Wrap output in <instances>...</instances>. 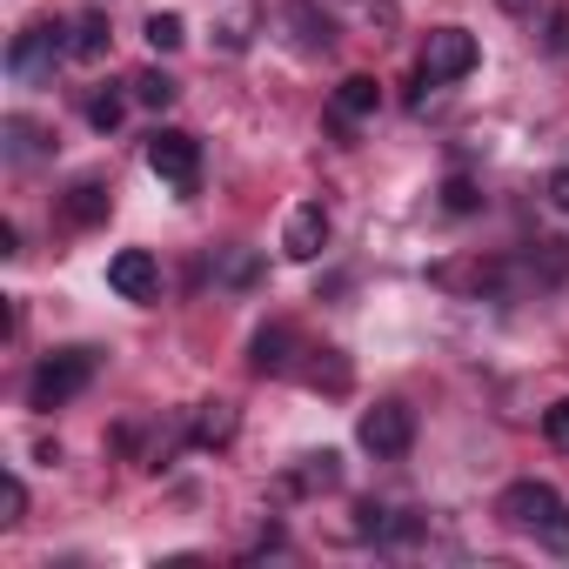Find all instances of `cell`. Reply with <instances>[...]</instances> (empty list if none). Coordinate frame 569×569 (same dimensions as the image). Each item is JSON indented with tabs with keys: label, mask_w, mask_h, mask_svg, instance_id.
I'll list each match as a JSON object with an SVG mask.
<instances>
[{
	"label": "cell",
	"mask_w": 569,
	"mask_h": 569,
	"mask_svg": "<svg viewBox=\"0 0 569 569\" xmlns=\"http://www.w3.org/2000/svg\"><path fill=\"white\" fill-rule=\"evenodd\" d=\"M68 48H74V61H101V54L114 48V34H108L101 14H81V21L68 28Z\"/></svg>",
	"instance_id": "17"
},
{
	"label": "cell",
	"mask_w": 569,
	"mask_h": 569,
	"mask_svg": "<svg viewBox=\"0 0 569 569\" xmlns=\"http://www.w3.org/2000/svg\"><path fill=\"white\" fill-rule=\"evenodd\" d=\"M0 141H8V161H41V154H54V134H48L41 121H28V114H8V121H0Z\"/></svg>",
	"instance_id": "15"
},
{
	"label": "cell",
	"mask_w": 569,
	"mask_h": 569,
	"mask_svg": "<svg viewBox=\"0 0 569 569\" xmlns=\"http://www.w3.org/2000/svg\"><path fill=\"white\" fill-rule=\"evenodd\" d=\"M442 208H449V214H476V208H482L476 181H469V174H449V181H442Z\"/></svg>",
	"instance_id": "22"
},
{
	"label": "cell",
	"mask_w": 569,
	"mask_h": 569,
	"mask_svg": "<svg viewBox=\"0 0 569 569\" xmlns=\"http://www.w3.org/2000/svg\"><path fill=\"white\" fill-rule=\"evenodd\" d=\"M309 382H316V389H329V396H342L356 376H349V362H342L336 349H322V362H309Z\"/></svg>",
	"instance_id": "21"
},
{
	"label": "cell",
	"mask_w": 569,
	"mask_h": 569,
	"mask_svg": "<svg viewBox=\"0 0 569 569\" xmlns=\"http://www.w3.org/2000/svg\"><path fill=\"white\" fill-rule=\"evenodd\" d=\"M322 248H329V208L322 201H302L289 214V228H281V254H289V261H316Z\"/></svg>",
	"instance_id": "9"
},
{
	"label": "cell",
	"mask_w": 569,
	"mask_h": 569,
	"mask_svg": "<svg viewBox=\"0 0 569 569\" xmlns=\"http://www.w3.org/2000/svg\"><path fill=\"white\" fill-rule=\"evenodd\" d=\"M496 516H502L509 529L536 536L542 549L569 556V502H562L549 482H509V489H502V502H496Z\"/></svg>",
	"instance_id": "1"
},
{
	"label": "cell",
	"mask_w": 569,
	"mask_h": 569,
	"mask_svg": "<svg viewBox=\"0 0 569 569\" xmlns=\"http://www.w3.org/2000/svg\"><path fill=\"white\" fill-rule=\"evenodd\" d=\"M21 516H28V482L8 476V482H0V529H14Z\"/></svg>",
	"instance_id": "23"
},
{
	"label": "cell",
	"mask_w": 569,
	"mask_h": 569,
	"mask_svg": "<svg viewBox=\"0 0 569 569\" xmlns=\"http://www.w3.org/2000/svg\"><path fill=\"white\" fill-rule=\"evenodd\" d=\"M476 68H482V48H476L469 28H436V34L422 41V74H429L436 88H449V81H462V74H476Z\"/></svg>",
	"instance_id": "6"
},
{
	"label": "cell",
	"mask_w": 569,
	"mask_h": 569,
	"mask_svg": "<svg viewBox=\"0 0 569 569\" xmlns=\"http://www.w3.org/2000/svg\"><path fill=\"white\" fill-rule=\"evenodd\" d=\"M536 8V0H502V14H529Z\"/></svg>",
	"instance_id": "28"
},
{
	"label": "cell",
	"mask_w": 569,
	"mask_h": 569,
	"mask_svg": "<svg viewBox=\"0 0 569 569\" xmlns=\"http://www.w3.org/2000/svg\"><path fill=\"white\" fill-rule=\"evenodd\" d=\"M141 34H148V48H154V54H174V48L188 41L181 14H148V28H141Z\"/></svg>",
	"instance_id": "20"
},
{
	"label": "cell",
	"mask_w": 569,
	"mask_h": 569,
	"mask_svg": "<svg viewBox=\"0 0 569 569\" xmlns=\"http://www.w3.org/2000/svg\"><path fill=\"white\" fill-rule=\"evenodd\" d=\"M248 369H254V376H289V369H296V329H289V322L254 329V342H248Z\"/></svg>",
	"instance_id": "11"
},
{
	"label": "cell",
	"mask_w": 569,
	"mask_h": 569,
	"mask_svg": "<svg viewBox=\"0 0 569 569\" xmlns=\"http://www.w3.org/2000/svg\"><path fill=\"white\" fill-rule=\"evenodd\" d=\"M542 436H549V442H556V449L569 456V396H562V402H556V409L542 416Z\"/></svg>",
	"instance_id": "25"
},
{
	"label": "cell",
	"mask_w": 569,
	"mask_h": 569,
	"mask_svg": "<svg viewBox=\"0 0 569 569\" xmlns=\"http://www.w3.org/2000/svg\"><path fill=\"white\" fill-rule=\"evenodd\" d=\"M68 54H74V48H68V28H61V21H34V28L14 34L8 74H14V81H54V68H61Z\"/></svg>",
	"instance_id": "3"
},
{
	"label": "cell",
	"mask_w": 569,
	"mask_h": 569,
	"mask_svg": "<svg viewBox=\"0 0 569 569\" xmlns=\"http://www.w3.org/2000/svg\"><path fill=\"white\" fill-rule=\"evenodd\" d=\"M148 168H154L174 194H194V188H201V141L181 134V128H154V134H148Z\"/></svg>",
	"instance_id": "5"
},
{
	"label": "cell",
	"mask_w": 569,
	"mask_h": 569,
	"mask_svg": "<svg viewBox=\"0 0 569 569\" xmlns=\"http://www.w3.org/2000/svg\"><path fill=\"white\" fill-rule=\"evenodd\" d=\"M382 114V81L376 74H349L336 94H329V121L336 128H362V121H376Z\"/></svg>",
	"instance_id": "8"
},
{
	"label": "cell",
	"mask_w": 569,
	"mask_h": 569,
	"mask_svg": "<svg viewBox=\"0 0 569 569\" xmlns=\"http://www.w3.org/2000/svg\"><path fill=\"white\" fill-rule=\"evenodd\" d=\"M356 442L376 456V462H402L409 449H416V409L409 402H376V409H362V422H356Z\"/></svg>",
	"instance_id": "4"
},
{
	"label": "cell",
	"mask_w": 569,
	"mask_h": 569,
	"mask_svg": "<svg viewBox=\"0 0 569 569\" xmlns=\"http://www.w3.org/2000/svg\"><path fill=\"white\" fill-rule=\"evenodd\" d=\"M61 214H68V228H101V221L114 214V188H108L101 174H81V181L61 194Z\"/></svg>",
	"instance_id": "10"
},
{
	"label": "cell",
	"mask_w": 569,
	"mask_h": 569,
	"mask_svg": "<svg viewBox=\"0 0 569 569\" xmlns=\"http://www.w3.org/2000/svg\"><path fill=\"white\" fill-rule=\"evenodd\" d=\"M101 376V349H54V356H41L34 362V376H28V409H61V402H74L88 382Z\"/></svg>",
	"instance_id": "2"
},
{
	"label": "cell",
	"mask_w": 569,
	"mask_h": 569,
	"mask_svg": "<svg viewBox=\"0 0 569 569\" xmlns=\"http://www.w3.org/2000/svg\"><path fill=\"white\" fill-rule=\"evenodd\" d=\"M281 21H289V41H296L302 54H329V48H336V21L316 8V0H289V8H281Z\"/></svg>",
	"instance_id": "12"
},
{
	"label": "cell",
	"mask_w": 569,
	"mask_h": 569,
	"mask_svg": "<svg viewBox=\"0 0 569 569\" xmlns=\"http://www.w3.org/2000/svg\"><path fill=\"white\" fill-rule=\"evenodd\" d=\"M128 88H134V101H141V108H168V101L181 94V81H174V74H161V68H148V74H134Z\"/></svg>",
	"instance_id": "19"
},
{
	"label": "cell",
	"mask_w": 569,
	"mask_h": 569,
	"mask_svg": "<svg viewBox=\"0 0 569 569\" xmlns=\"http://www.w3.org/2000/svg\"><path fill=\"white\" fill-rule=\"evenodd\" d=\"M542 194H549V208H562V214H569V168H556V174L542 181Z\"/></svg>",
	"instance_id": "27"
},
{
	"label": "cell",
	"mask_w": 569,
	"mask_h": 569,
	"mask_svg": "<svg viewBox=\"0 0 569 569\" xmlns=\"http://www.w3.org/2000/svg\"><path fill=\"white\" fill-rule=\"evenodd\" d=\"M254 21H261L254 8H241V14H228V21H221V48H228V54H241V48H248V28H254Z\"/></svg>",
	"instance_id": "24"
},
{
	"label": "cell",
	"mask_w": 569,
	"mask_h": 569,
	"mask_svg": "<svg viewBox=\"0 0 569 569\" xmlns=\"http://www.w3.org/2000/svg\"><path fill=\"white\" fill-rule=\"evenodd\" d=\"M108 289H114L121 302H161V261H154L148 248H121V254L108 261Z\"/></svg>",
	"instance_id": "7"
},
{
	"label": "cell",
	"mask_w": 569,
	"mask_h": 569,
	"mask_svg": "<svg viewBox=\"0 0 569 569\" xmlns=\"http://www.w3.org/2000/svg\"><path fill=\"white\" fill-rule=\"evenodd\" d=\"M336 482H342V456L336 449H316V456H302L289 476H281V489H289V496H322Z\"/></svg>",
	"instance_id": "13"
},
{
	"label": "cell",
	"mask_w": 569,
	"mask_h": 569,
	"mask_svg": "<svg viewBox=\"0 0 569 569\" xmlns=\"http://www.w3.org/2000/svg\"><path fill=\"white\" fill-rule=\"evenodd\" d=\"M214 281H221V289H254V281H261V254L254 248H241V241H228V248H214Z\"/></svg>",
	"instance_id": "16"
},
{
	"label": "cell",
	"mask_w": 569,
	"mask_h": 569,
	"mask_svg": "<svg viewBox=\"0 0 569 569\" xmlns=\"http://www.w3.org/2000/svg\"><path fill=\"white\" fill-rule=\"evenodd\" d=\"M234 429H241L234 402H201V409L188 416V442H194V449H228V442H234Z\"/></svg>",
	"instance_id": "14"
},
{
	"label": "cell",
	"mask_w": 569,
	"mask_h": 569,
	"mask_svg": "<svg viewBox=\"0 0 569 569\" xmlns=\"http://www.w3.org/2000/svg\"><path fill=\"white\" fill-rule=\"evenodd\" d=\"M121 121H128V94H121V88H94V94H88V128H94V134H114Z\"/></svg>",
	"instance_id": "18"
},
{
	"label": "cell",
	"mask_w": 569,
	"mask_h": 569,
	"mask_svg": "<svg viewBox=\"0 0 569 569\" xmlns=\"http://www.w3.org/2000/svg\"><path fill=\"white\" fill-rule=\"evenodd\" d=\"M549 54H569V8H549Z\"/></svg>",
	"instance_id": "26"
}]
</instances>
